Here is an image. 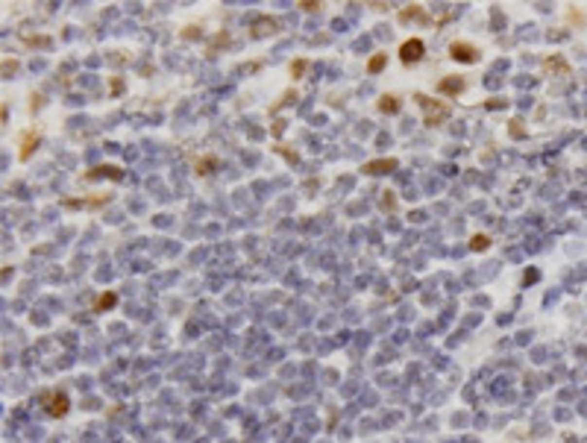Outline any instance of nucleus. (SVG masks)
Instances as JSON below:
<instances>
[{
    "mask_svg": "<svg viewBox=\"0 0 587 443\" xmlns=\"http://www.w3.org/2000/svg\"><path fill=\"white\" fill-rule=\"evenodd\" d=\"M420 56H423V41L414 38V41H405V44H402V62H417Z\"/></svg>",
    "mask_w": 587,
    "mask_h": 443,
    "instance_id": "f257e3e1",
    "label": "nucleus"
},
{
    "mask_svg": "<svg viewBox=\"0 0 587 443\" xmlns=\"http://www.w3.org/2000/svg\"><path fill=\"white\" fill-rule=\"evenodd\" d=\"M452 56H455V59L461 56L464 62H473V59H476V56H473V47H467V44H455V47H452Z\"/></svg>",
    "mask_w": 587,
    "mask_h": 443,
    "instance_id": "f03ea898",
    "label": "nucleus"
},
{
    "mask_svg": "<svg viewBox=\"0 0 587 443\" xmlns=\"http://www.w3.org/2000/svg\"><path fill=\"white\" fill-rule=\"evenodd\" d=\"M393 164H396L393 159H388V161H370V164H367V170H370V173H382V170H391Z\"/></svg>",
    "mask_w": 587,
    "mask_h": 443,
    "instance_id": "7ed1b4c3",
    "label": "nucleus"
},
{
    "mask_svg": "<svg viewBox=\"0 0 587 443\" xmlns=\"http://www.w3.org/2000/svg\"><path fill=\"white\" fill-rule=\"evenodd\" d=\"M382 65H385V56H376V59H373V62H370V71H379V68H382Z\"/></svg>",
    "mask_w": 587,
    "mask_h": 443,
    "instance_id": "20e7f679",
    "label": "nucleus"
},
{
    "mask_svg": "<svg viewBox=\"0 0 587 443\" xmlns=\"http://www.w3.org/2000/svg\"><path fill=\"white\" fill-rule=\"evenodd\" d=\"M382 109H396V103H393V97H388L385 103H382Z\"/></svg>",
    "mask_w": 587,
    "mask_h": 443,
    "instance_id": "39448f33",
    "label": "nucleus"
}]
</instances>
